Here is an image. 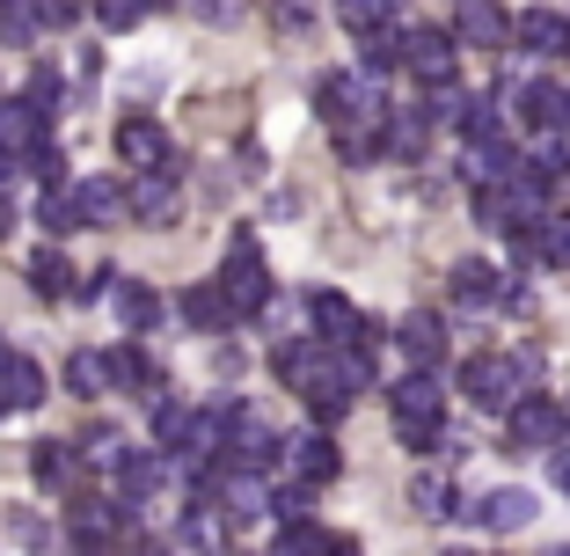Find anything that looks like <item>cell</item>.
Wrapping results in <instances>:
<instances>
[{
	"mask_svg": "<svg viewBox=\"0 0 570 556\" xmlns=\"http://www.w3.org/2000/svg\"><path fill=\"white\" fill-rule=\"evenodd\" d=\"M453 37L475 51H504L512 45V16H504L498 0H453Z\"/></svg>",
	"mask_w": 570,
	"mask_h": 556,
	"instance_id": "cell-8",
	"label": "cell"
},
{
	"mask_svg": "<svg viewBox=\"0 0 570 556\" xmlns=\"http://www.w3.org/2000/svg\"><path fill=\"white\" fill-rule=\"evenodd\" d=\"M336 16H344V30L352 37H373L395 22V0H336Z\"/></svg>",
	"mask_w": 570,
	"mask_h": 556,
	"instance_id": "cell-33",
	"label": "cell"
},
{
	"mask_svg": "<svg viewBox=\"0 0 570 556\" xmlns=\"http://www.w3.org/2000/svg\"><path fill=\"white\" fill-rule=\"evenodd\" d=\"M37 139H45V125L30 118V103H22V96L16 103L0 96V154H30Z\"/></svg>",
	"mask_w": 570,
	"mask_h": 556,
	"instance_id": "cell-28",
	"label": "cell"
},
{
	"mask_svg": "<svg viewBox=\"0 0 570 556\" xmlns=\"http://www.w3.org/2000/svg\"><path fill=\"white\" fill-rule=\"evenodd\" d=\"M469 110H475V96H469L461 81L424 88V118H432V125H453V133H461V125H469Z\"/></svg>",
	"mask_w": 570,
	"mask_h": 556,
	"instance_id": "cell-30",
	"label": "cell"
},
{
	"mask_svg": "<svg viewBox=\"0 0 570 556\" xmlns=\"http://www.w3.org/2000/svg\"><path fill=\"white\" fill-rule=\"evenodd\" d=\"M30 286H37V301H73V293H81V271L67 264V250H37L30 256Z\"/></svg>",
	"mask_w": 570,
	"mask_h": 556,
	"instance_id": "cell-23",
	"label": "cell"
},
{
	"mask_svg": "<svg viewBox=\"0 0 570 556\" xmlns=\"http://www.w3.org/2000/svg\"><path fill=\"white\" fill-rule=\"evenodd\" d=\"M45 30V0H0V37L8 45H37Z\"/></svg>",
	"mask_w": 570,
	"mask_h": 556,
	"instance_id": "cell-31",
	"label": "cell"
},
{
	"mask_svg": "<svg viewBox=\"0 0 570 556\" xmlns=\"http://www.w3.org/2000/svg\"><path fill=\"white\" fill-rule=\"evenodd\" d=\"M330 556H366V549H358L352 535H336V542H330Z\"/></svg>",
	"mask_w": 570,
	"mask_h": 556,
	"instance_id": "cell-44",
	"label": "cell"
},
{
	"mask_svg": "<svg viewBox=\"0 0 570 556\" xmlns=\"http://www.w3.org/2000/svg\"><path fill=\"white\" fill-rule=\"evenodd\" d=\"M446 556H461V549H446Z\"/></svg>",
	"mask_w": 570,
	"mask_h": 556,
	"instance_id": "cell-49",
	"label": "cell"
},
{
	"mask_svg": "<svg viewBox=\"0 0 570 556\" xmlns=\"http://www.w3.org/2000/svg\"><path fill=\"white\" fill-rule=\"evenodd\" d=\"M534 513H541V506H534V490H520V484L490 490V498H469V520H483L490 535H520Z\"/></svg>",
	"mask_w": 570,
	"mask_h": 556,
	"instance_id": "cell-16",
	"label": "cell"
},
{
	"mask_svg": "<svg viewBox=\"0 0 570 556\" xmlns=\"http://www.w3.org/2000/svg\"><path fill=\"white\" fill-rule=\"evenodd\" d=\"M344 469V455H336V439L330 432H293L285 439V461H278V476H293V484H330V476Z\"/></svg>",
	"mask_w": 570,
	"mask_h": 556,
	"instance_id": "cell-6",
	"label": "cell"
},
{
	"mask_svg": "<svg viewBox=\"0 0 570 556\" xmlns=\"http://www.w3.org/2000/svg\"><path fill=\"white\" fill-rule=\"evenodd\" d=\"M110 308H118V322L132 338H147L154 322H161V301H154V286H139V279H118V286H110Z\"/></svg>",
	"mask_w": 570,
	"mask_h": 556,
	"instance_id": "cell-24",
	"label": "cell"
},
{
	"mask_svg": "<svg viewBox=\"0 0 570 556\" xmlns=\"http://www.w3.org/2000/svg\"><path fill=\"white\" fill-rule=\"evenodd\" d=\"M563 59H570V45H563Z\"/></svg>",
	"mask_w": 570,
	"mask_h": 556,
	"instance_id": "cell-48",
	"label": "cell"
},
{
	"mask_svg": "<svg viewBox=\"0 0 570 556\" xmlns=\"http://www.w3.org/2000/svg\"><path fill=\"white\" fill-rule=\"evenodd\" d=\"M184 8L198 22H219V30H227V22H242V8H249V0H184Z\"/></svg>",
	"mask_w": 570,
	"mask_h": 556,
	"instance_id": "cell-39",
	"label": "cell"
},
{
	"mask_svg": "<svg viewBox=\"0 0 570 556\" xmlns=\"http://www.w3.org/2000/svg\"><path fill=\"white\" fill-rule=\"evenodd\" d=\"M446 293L461 308H527V286H512L498 264H483V256H461V264L446 271Z\"/></svg>",
	"mask_w": 570,
	"mask_h": 556,
	"instance_id": "cell-5",
	"label": "cell"
},
{
	"mask_svg": "<svg viewBox=\"0 0 570 556\" xmlns=\"http://www.w3.org/2000/svg\"><path fill=\"white\" fill-rule=\"evenodd\" d=\"M534 373H541L534 344H520V352H475L469 367H461V396H469L475 410H512V403L534 396Z\"/></svg>",
	"mask_w": 570,
	"mask_h": 556,
	"instance_id": "cell-1",
	"label": "cell"
},
{
	"mask_svg": "<svg viewBox=\"0 0 570 556\" xmlns=\"http://www.w3.org/2000/svg\"><path fill=\"white\" fill-rule=\"evenodd\" d=\"M161 476H168V469H161V447H154V455H147V447H139V455L125 447V461L110 469V484H118V506L132 513V520L147 513V498H154V490H161Z\"/></svg>",
	"mask_w": 570,
	"mask_h": 556,
	"instance_id": "cell-11",
	"label": "cell"
},
{
	"mask_svg": "<svg viewBox=\"0 0 570 556\" xmlns=\"http://www.w3.org/2000/svg\"><path fill=\"white\" fill-rule=\"evenodd\" d=\"M410 506H417L424 520H469V498H461L446 476H417V484H410Z\"/></svg>",
	"mask_w": 570,
	"mask_h": 556,
	"instance_id": "cell-26",
	"label": "cell"
},
{
	"mask_svg": "<svg viewBox=\"0 0 570 556\" xmlns=\"http://www.w3.org/2000/svg\"><path fill=\"white\" fill-rule=\"evenodd\" d=\"M118 162H132V176L147 169H176V147L154 118H118Z\"/></svg>",
	"mask_w": 570,
	"mask_h": 556,
	"instance_id": "cell-10",
	"label": "cell"
},
{
	"mask_svg": "<svg viewBox=\"0 0 570 556\" xmlns=\"http://www.w3.org/2000/svg\"><path fill=\"white\" fill-rule=\"evenodd\" d=\"M563 432H570V410L563 403H549V396H527V403H512L504 410V439L520 447V455H549V447H563Z\"/></svg>",
	"mask_w": 570,
	"mask_h": 556,
	"instance_id": "cell-4",
	"label": "cell"
},
{
	"mask_svg": "<svg viewBox=\"0 0 570 556\" xmlns=\"http://www.w3.org/2000/svg\"><path fill=\"white\" fill-rule=\"evenodd\" d=\"M59 96H67V81H59L51 67H37V74H30V88H22V103H30V118H37V125H51L59 110H67Z\"/></svg>",
	"mask_w": 570,
	"mask_h": 556,
	"instance_id": "cell-32",
	"label": "cell"
},
{
	"mask_svg": "<svg viewBox=\"0 0 570 556\" xmlns=\"http://www.w3.org/2000/svg\"><path fill=\"white\" fill-rule=\"evenodd\" d=\"M67 388H73V396H110V388H118L110 352H73V359H67Z\"/></svg>",
	"mask_w": 570,
	"mask_h": 556,
	"instance_id": "cell-29",
	"label": "cell"
},
{
	"mask_svg": "<svg viewBox=\"0 0 570 556\" xmlns=\"http://www.w3.org/2000/svg\"><path fill=\"white\" fill-rule=\"evenodd\" d=\"M358 45H366V74H387V67H403V51H410V30H395V22H387V30L358 37Z\"/></svg>",
	"mask_w": 570,
	"mask_h": 556,
	"instance_id": "cell-34",
	"label": "cell"
},
{
	"mask_svg": "<svg viewBox=\"0 0 570 556\" xmlns=\"http://www.w3.org/2000/svg\"><path fill=\"white\" fill-rule=\"evenodd\" d=\"M307 322H315V338L330 344V352H358V330H366V315H358L344 293H315V301H307Z\"/></svg>",
	"mask_w": 570,
	"mask_h": 556,
	"instance_id": "cell-15",
	"label": "cell"
},
{
	"mask_svg": "<svg viewBox=\"0 0 570 556\" xmlns=\"http://www.w3.org/2000/svg\"><path fill=\"white\" fill-rule=\"evenodd\" d=\"M8 227H16V191L0 184V235H8Z\"/></svg>",
	"mask_w": 570,
	"mask_h": 556,
	"instance_id": "cell-43",
	"label": "cell"
},
{
	"mask_svg": "<svg viewBox=\"0 0 570 556\" xmlns=\"http://www.w3.org/2000/svg\"><path fill=\"white\" fill-rule=\"evenodd\" d=\"M563 133H570V103H563Z\"/></svg>",
	"mask_w": 570,
	"mask_h": 556,
	"instance_id": "cell-45",
	"label": "cell"
},
{
	"mask_svg": "<svg viewBox=\"0 0 570 556\" xmlns=\"http://www.w3.org/2000/svg\"><path fill=\"white\" fill-rule=\"evenodd\" d=\"M81 220L88 227H118V220H132V184H118V176H81Z\"/></svg>",
	"mask_w": 570,
	"mask_h": 556,
	"instance_id": "cell-18",
	"label": "cell"
},
{
	"mask_svg": "<svg viewBox=\"0 0 570 556\" xmlns=\"http://www.w3.org/2000/svg\"><path fill=\"white\" fill-rule=\"evenodd\" d=\"M512 45H520L527 59H563L570 16H556V8H520V16H512Z\"/></svg>",
	"mask_w": 570,
	"mask_h": 556,
	"instance_id": "cell-13",
	"label": "cell"
},
{
	"mask_svg": "<svg viewBox=\"0 0 570 556\" xmlns=\"http://www.w3.org/2000/svg\"><path fill=\"white\" fill-rule=\"evenodd\" d=\"M278 30H285V37L315 30V0H278Z\"/></svg>",
	"mask_w": 570,
	"mask_h": 556,
	"instance_id": "cell-40",
	"label": "cell"
},
{
	"mask_svg": "<svg viewBox=\"0 0 570 556\" xmlns=\"http://www.w3.org/2000/svg\"><path fill=\"white\" fill-rule=\"evenodd\" d=\"M219 293L235 301V315H242V322L271 308V264H264V250L249 242V227L227 242V264H219Z\"/></svg>",
	"mask_w": 570,
	"mask_h": 556,
	"instance_id": "cell-3",
	"label": "cell"
},
{
	"mask_svg": "<svg viewBox=\"0 0 570 556\" xmlns=\"http://www.w3.org/2000/svg\"><path fill=\"white\" fill-rule=\"evenodd\" d=\"M549 484L570 490V439H563V447H549Z\"/></svg>",
	"mask_w": 570,
	"mask_h": 556,
	"instance_id": "cell-41",
	"label": "cell"
},
{
	"mask_svg": "<svg viewBox=\"0 0 570 556\" xmlns=\"http://www.w3.org/2000/svg\"><path fill=\"white\" fill-rule=\"evenodd\" d=\"M0 359H8V344H0Z\"/></svg>",
	"mask_w": 570,
	"mask_h": 556,
	"instance_id": "cell-47",
	"label": "cell"
},
{
	"mask_svg": "<svg viewBox=\"0 0 570 556\" xmlns=\"http://www.w3.org/2000/svg\"><path fill=\"white\" fill-rule=\"evenodd\" d=\"M0 410H8V403H0Z\"/></svg>",
	"mask_w": 570,
	"mask_h": 556,
	"instance_id": "cell-50",
	"label": "cell"
},
{
	"mask_svg": "<svg viewBox=\"0 0 570 556\" xmlns=\"http://www.w3.org/2000/svg\"><path fill=\"white\" fill-rule=\"evenodd\" d=\"M439 125L424 118V103H410V110H395L387 118V162H424V147H432Z\"/></svg>",
	"mask_w": 570,
	"mask_h": 556,
	"instance_id": "cell-22",
	"label": "cell"
},
{
	"mask_svg": "<svg viewBox=\"0 0 570 556\" xmlns=\"http://www.w3.org/2000/svg\"><path fill=\"white\" fill-rule=\"evenodd\" d=\"M330 527H315V520H301V527H285V535H278V549H271V556H330Z\"/></svg>",
	"mask_w": 570,
	"mask_h": 556,
	"instance_id": "cell-36",
	"label": "cell"
},
{
	"mask_svg": "<svg viewBox=\"0 0 570 556\" xmlns=\"http://www.w3.org/2000/svg\"><path fill=\"white\" fill-rule=\"evenodd\" d=\"M30 469L45 490H59V498H81V476H88V455L81 447H67V439H37L30 447Z\"/></svg>",
	"mask_w": 570,
	"mask_h": 556,
	"instance_id": "cell-9",
	"label": "cell"
},
{
	"mask_svg": "<svg viewBox=\"0 0 570 556\" xmlns=\"http://www.w3.org/2000/svg\"><path fill=\"white\" fill-rule=\"evenodd\" d=\"M0 403H8V410H37V403H45V367H37L30 352L0 359Z\"/></svg>",
	"mask_w": 570,
	"mask_h": 556,
	"instance_id": "cell-20",
	"label": "cell"
},
{
	"mask_svg": "<svg viewBox=\"0 0 570 556\" xmlns=\"http://www.w3.org/2000/svg\"><path fill=\"white\" fill-rule=\"evenodd\" d=\"M22 176H37V184H67V176H59V147H51V139H37V147L22 154Z\"/></svg>",
	"mask_w": 570,
	"mask_h": 556,
	"instance_id": "cell-38",
	"label": "cell"
},
{
	"mask_svg": "<svg viewBox=\"0 0 570 556\" xmlns=\"http://www.w3.org/2000/svg\"><path fill=\"white\" fill-rule=\"evenodd\" d=\"M176 205H184V184H176V169L132 176V220H139V227H176Z\"/></svg>",
	"mask_w": 570,
	"mask_h": 556,
	"instance_id": "cell-14",
	"label": "cell"
},
{
	"mask_svg": "<svg viewBox=\"0 0 570 556\" xmlns=\"http://www.w3.org/2000/svg\"><path fill=\"white\" fill-rule=\"evenodd\" d=\"M387 418H395V439H403L410 455H432L439 432H446V388H439V373H410V381L387 388Z\"/></svg>",
	"mask_w": 570,
	"mask_h": 556,
	"instance_id": "cell-2",
	"label": "cell"
},
{
	"mask_svg": "<svg viewBox=\"0 0 570 556\" xmlns=\"http://www.w3.org/2000/svg\"><path fill=\"white\" fill-rule=\"evenodd\" d=\"M139 16H154L147 0H96V22H102V30H132Z\"/></svg>",
	"mask_w": 570,
	"mask_h": 556,
	"instance_id": "cell-37",
	"label": "cell"
},
{
	"mask_svg": "<svg viewBox=\"0 0 570 556\" xmlns=\"http://www.w3.org/2000/svg\"><path fill=\"white\" fill-rule=\"evenodd\" d=\"M541 264L570 271V205H556V213L541 220Z\"/></svg>",
	"mask_w": 570,
	"mask_h": 556,
	"instance_id": "cell-35",
	"label": "cell"
},
{
	"mask_svg": "<svg viewBox=\"0 0 570 556\" xmlns=\"http://www.w3.org/2000/svg\"><path fill=\"white\" fill-rule=\"evenodd\" d=\"M37 227H45V235H73V227H88V220H81V191H73V184H45V198H37Z\"/></svg>",
	"mask_w": 570,
	"mask_h": 556,
	"instance_id": "cell-27",
	"label": "cell"
},
{
	"mask_svg": "<svg viewBox=\"0 0 570 556\" xmlns=\"http://www.w3.org/2000/svg\"><path fill=\"white\" fill-rule=\"evenodd\" d=\"M549 556H570V549H549Z\"/></svg>",
	"mask_w": 570,
	"mask_h": 556,
	"instance_id": "cell-46",
	"label": "cell"
},
{
	"mask_svg": "<svg viewBox=\"0 0 570 556\" xmlns=\"http://www.w3.org/2000/svg\"><path fill=\"white\" fill-rule=\"evenodd\" d=\"M110 373H118V388H139V403H161L168 388H161V367H154L147 359V344H118V352H110Z\"/></svg>",
	"mask_w": 570,
	"mask_h": 556,
	"instance_id": "cell-21",
	"label": "cell"
},
{
	"mask_svg": "<svg viewBox=\"0 0 570 556\" xmlns=\"http://www.w3.org/2000/svg\"><path fill=\"white\" fill-rule=\"evenodd\" d=\"M227 527H235V520H227V506H219L213 490H190V506H184V520H176V535H184L198 556H219V549H227Z\"/></svg>",
	"mask_w": 570,
	"mask_h": 556,
	"instance_id": "cell-12",
	"label": "cell"
},
{
	"mask_svg": "<svg viewBox=\"0 0 570 556\" xmlns=\"http://www.w3.org/2000/svg\"><path fill=\"white\" fill-rule=\"evenodd\" d=\"M118 556H168V549H161V542H147V535H132V542H125Z\"/></svg>",
	"mask_w": 570,
	"mask_h": 556,
	"instance_id": "cell-42",
	"label": "cell"
},
{
	"mask_svg": "<svg viewBox=\"0 0 570 556\" xmlns=\"http://www.w3.org/2000/svg\"><path fill=\"white\" fill-rule=\"evenodd\" d=\"M403 67L417 74L424 88H446V81H453V67H461V37H453V30H410Z\"/></svg>",
	"mask_w": 570,
	"mask_h": 556,
	"instance_id": "cell-7",
	"label": "cell"
},
{
	"mask_svg": "<svg viewBox=\"0 0 570 556\" xmlns=\"http://www.w3.org/2000/svg\"><path fill=\"white\" fill-rule=\"evenodd\" d=\"M176 315L190 322V330H205V338H219V330H235V301L219 293V279H198V286H184V301H176Z\"/></svg>",
	"mask_w": 570,
	"mask_h": 556,
	"instance_id": "cell-17",
	"label": "cell"
},
{
	"mask_svg": "<svg viewBox=\"0 0 570 556\" xmlns=\"http://www.w3.org/2000/svg\"><path fill=\"white\" fill-rule=\"evenodd\" d=\"M395 344H403V359H410L417 373H432L439 359H446V322H439V315H424V308H417V315H403Z\"/></svg>",
	"mask_w": 570,
	"mask_h": 556,
	"instance_id": "cell-19",
	"label": "cell"
},
{
	"mask_svg": "<svg viewBox=\"0 0 570 556\" xmlns=\"http://www.w3.org/2000/svg\"><path fill=\"white\" fill-rule=\"evenodd\" d=\"M147 410H154V447H161V455H184V447H190V425H198V403L161 396V403H147Z\"/></svg>",
	"mask_w": 570,
	"mask_h": 556,
	"instance_id": "cell-25",
	"label": "cell"
}]
</instances>
